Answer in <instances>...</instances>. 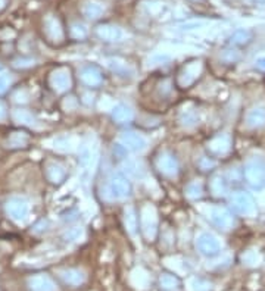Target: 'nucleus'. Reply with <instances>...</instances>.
I'll return each instance as SVG.
<instances>
[{"instance_id":"nucleus-1","label":"nucleus","mask_w":265,"mask_h":291,"mask_svg":"<svg viewBox=\"0 0 265 291\" xmlns=\"http://www.w3.org/2000/svg\"><path fill=\"white\" fill-rule=\"evenodd\" d=\"M243 176L252 188H262L265 185V163L261 159H252L245 165Z\"/></svg>"},{"instance_id":"nucleus-2","label":"nucleus","mask_w":265,"mask_h":291,"mask_svg":"<svg viewBox=\"0 0 265 291\" xmlns=\"http://www.w3.org/2000/svg\"><path fill=\"white\" fill-rule=\"evenodd\" d=\"M6 214L15 222H24L30 215V205L22 197H12L6 202Z\"/></svg>"},{"instance_id":"nucleus-3","label":"nucleus","mask_w":265,"mask_h":291,"mask_svg":"<svg viewBox=\"0 0 265 291\" xmlns=\"http://www.w3.org/2000/svg\"><path fill=\"white\" fill-rule=\"evenodd\" d=\"M49 82H50V87L56 93H67L73 85L71 71L68 68H57L52 72V75L49 78Z\"/></svg>"},{"instance_id":"nucleus-4","label":"nucleus","mask_w":265,"mask_h":291,"mask_svg":"<svg viewBox=\"0 0 265 291\" xmlns=\"http://www.w3.org/2000/svg\"><path fill=\"white\" fill-rule=\"evenodd\" d=\"M202 72V62L201 60H193L183 66V69L178 74V85L181 88L190 87Z\"/></svg>"},{"instance_id":"nucleus-5","label":"nucleus","mask_w":265,"mask_h":291,"mask_svg":"<svg viewBox=\"0 0 265 291\" xmlns=\"http://www.w3.org/2000/svg\"><path fill=\"white\" fill-rule=\"evenodd\" d=\"M158 228V218L156 212L152 206H146L142 209V231L148 240H153Z\"/></svg>"},{"instance_id":"nucleus-6","label":"nucleus","mask_w":265,"mask_h":291,"mask_svg":"<svg viewBox=\"0 0 265 291\" xmlns=\"http://www.w3.org/2000/svg\"><path fill=\"white\" fill-rule=\"evenodd\" d=\"M44 34H46L49 41H52L55 44H59V43L63 41V37H65L63 28H62L60 21L57 20L56 17H53V15L46 17V20H44Z\"/></svg>"},{"instance_id":"nucleus-7","label":"nucleus","mask_w":265,"mask_h":291,"mask_svg":"<svg viewBox=\"0 0 265 291\" xmlns=\"http://www.w3.org/2000/svg\"><path fill=\"white\" fill-rule=\"evenodd\" d=\"M231 208L236 214L245 216V215H250L253 212L255 203L249 194L239 191V193L233 194V197H231Z\"/></svg>"},{"instance_id":"nucleus-8","label":"nucleus","mask_w":265,"mask_h":291,"mask_svg":"<svg viewBox=\"0 0 265 291\" xmlns=\"http://www.w3.org/2000/svg\"><path fill=\"white\" fill-rule=\"evenodd\" d=\"M196 244H197L199 252L205 254V256H215L221 249L220 241L217 240V237H214L212 234L209 233L201 234L196 240Z\"/></svg>"},{"instance_id":"nucleus-9","label":"nucleus","mask_w":265,"mask_h":291,"mask_svg":"<svg viewBox=\"0 0 265 291\" xmlns=\"http://www.w3.org/2000/svg\"><path fill=\"white\" fill-rule=\"evenodd\" d=\"M109 191L114 196L115 199H125L130 196L131 187L127 178H124L122 175H115L114 178L111 179L109 184Z\"/></svg>"},{"instance_id":"nucleus-10","label":"nucleus","mask_w":265,"mask_h":291,"mask_svg":"<svg viewBox=\"0 0 265 291\" xmlns=\"http://www.w3.org/2000/svg\"><path fill=\"white\" fill-rule=\"evenodd\" d=\"M231 149V138L227 134L214 137L208 143V150L215 156H226Z\"/></svg>"},{"instance_id":"nucleus-11","label":"nucleus","mask_w":265,"mask_h":291,"mask_svg":"<svg viewBox=\"0 0 265 291\" xmlns=\"http://www.w3.org/2000/svg\"><path fill=\"white\" fill-rule=\"evenodd\" d=\"M211 219H212V222H214L218 228H221V230H230V228H233V225H234V218H233V215L230 214L227 209H224V208H215V209H212Z\"/></svg>"},{"instance_id":"nucleus-12","label":"nucleus","mask_w":265,"mask_h":291,"mask_svg":"<svg viewBox=\"0 0 265 291\" xmlns=\"http://www.w3.org/2000/svg\"><path fill=\"white\" fill-rule=\"evenodd\" d=\"M158 168L159 171L167 176H175L178 174V162L175 156L171 155L168 152L162 153L158 157Z\"/></svg>"},{"instance_id":"nucleus-13","label":"nucleus","mask_w":265,"mask_h":291,"mask_svg":"<svg viewBox=\"0 0 265 291\" xmlns=\"http://www.w3.org/2000/svg\"><path fill=\"white\" fill-rule=\"evenodd\" d=\"M28 285L33 291H56L55 282L44 273H37L33 275L28 279Z\"/></svg>"},{"instance_id":"nucleus-14","label":"nucleus","mask_w":265,"mask_h":291,"mask_svg":"<svg viewBox=\"0 0 265 291\" xmlns=\"http://www.w3.org/2000/svg\"><path fill=\"white\" fill-rule=\"evenodd\" d=\"M121 143L125 149H130L132 152H142L146 149V140L145 137H142L140 134L136 133H125L121 137Z\"/></svg>"},{"instance_id":"nucleus-15","label":"nucleus","mask_w":265,"mask_h":291,"mask_svg":"<svg viewBox=\"0 0 265 291\" xmlns=\"http://www.w3.org/2000/svg\"><path fill=\"white\" fill-rule=\"evenodd\" d=\"M83 15L90 21H96L102 18V15L105 14V5H102L97 0H89L83 5L81 8Z\"/></svg>"},{"instance_id":"nucleus-16","label":"nucleus","mask_w":265,"mask_h":291,"mask_svg":"<svg viewBox=\"0 0 265 291\" xmlns=\"http://www.w3.org/2000/svg\"><path fill=\"white\" fill-rule=\"evenodd\" d=\"M246 125L249 128L258 130L265 127V106L252 108L246 115Z\"/></svg>"},{"instance_id":"nucleus-17","label":"nucleus","mask_w":265,"mask_h":291,"mask_svg":"<svg viewBox=\"0 0 265 291\" xmlns=\"http://www.w3.org/2000/svg\"><path fill=\"white\" fill-rule=\"evenodd\" d=\"M81 81L89 87H99L103 82V75L99 68L96 66H87L81 71Z\"/></svg>"},{"instance_id":"nucleus-18","label":"nucleus","mask_w":265,"mask_h":291,"mask_svg":"<svg viewBox=\"0 0 265 291\" xmlns=\"http://www.w3.org/2000/svg\"><path fill=\"white\" fill-rule=\"evenodd\" d=\"M96 36L103 41H116L121 39V30L112 24H102L96 28Z\"/></svg>"},{"instance_id":"nucleus-19","label":"nucleus","mask_w":265,"mask_h":291,"mask_svg":"<svg viewBox=\"0 0 265 291\" xmlns=\"http://www.w3.org/2000/svg\"><path fill=\"white\" fill-rule=\"evenodd\" d=\"M111 117L118 124H128L134 119V112L131 111V108H128L127 105H116L112 109Z\"/></svg>"},{"instance_id":"nucleus-20","label":"nucleus","mask_w":265,"mask_h":291,"mask_svg":"<svg viewBox=\"0 0 265 291\" xmlns=\"http://www.w3.org/2000/svg\"><path fill=\"white\" fill-rule=\"evenodd\" d=\"M60 276L68 285H73V287L81 285L86 279V275L78 269H65V271L60 272Z\"/></svg>"},{"instance_id":"nucleus-21","label":"nucleus","mask_w":265,"mask_h":291,"mask_svg":"<svg viewBox=\"0 0 265 291\" xmlns=\"http://www.w3.org/2000/svg\"><path fill=\"white\" fill-rule=\"evenodd\" d=\"M46 176H47V179H49L50 182L60 184V182L65 179L67 172H65V169H63L60 165H57V163H47V166H46Z\"/></svg>"},{"instance_id":"nucleus-22","label":"nucleus","mask_w":265,"mask_h":291,"mask_svg":"<svg viewBox=\"0 0 265 291\" xmlns=\"http://www.w3.org/2000/svg\"><path fill=\"white\" fill-rule=\"evenodd\" d=\"M253 39V34L250 30H237L230 36V43L233 46H246Z\"/></svg>"},{"instance_id":"nucleus-23","label":"nucleus","mask_w":265,"mask_h":291,"mask_svg":"<svg viewBox=\"0 0 265 291\" xmlns=\"http://www.w3.org/2000/svg\"><path fill=\"white\" fill-rule=\"evenodd\" d=\"M211 191L217 197H221V196L226 194L227 187H226V181H224V178L221 175H217V176L212 178V181H211Z\"/></svg>"},{"instance_id":"nucleus-24","label":"nucleus","mask_w":265,"mask_h":291,"mask_svg":"<svg viewBox=\"0 0 265 291\" xmlns=\"http://www.w3.org/2000/svg\"><path fill=\"white\" fill-rule=\"evenodd\" d=\"M124 222H125V228H127L130 233H136V228H137V225H139V219H137L136 211H134L132 208H127V209H125V212H124Z\"/></svg>"},{"instance_id":"nucleus-25","label":"nucleus","mask_w":265,"mask_h":291,"mask_svg":"<svg viewBox=\"0 0 265 291\" xmlns=\"http://www.w3.org/2000/svg\"><path fill=\"white\" fill-rule=\"evenodd\" d=\"M30 137L27 136L25 133H21V131H17V133H12L9 136V140H8V144L9 147H25L27 143H28Z\"/></svg>"},{"instance_id":"nucleus-26","label":"nucleus","mask_w":265,"mask_h":291,"mask_svg":"<svg viewBox=\"0 0 265 291\" xmlns=\"http://www.w3.org/2000/svg\"><path fill=\"white\" fill-rule=\"evenodd\" d=\"M159 282H161V287L165 288V290H178V288H180V281H178V278L174 276V275H171V273L161 275Z\"/></svg>"},{"instance_id":"nucleus-27","label":"nucleus","mask_w":265,"mask_h":291,"mask_svg":"<svg viewBox=\"0 0 265 291\" xmlns=\"http://www.w3.org/2000/svg\"><path fill=\"white\" fill-rule=\"evenodd\" d=\"M12 117H14V119H15L18 124H22V125H33V124H34V117H33L28 111L17 109V111H14Z\"/></svg>"},{"instance_id":"nucleus-28","label":"nucleus","mask_w":265,"mask_h":291,"mask_svg":"<svg viewBox=\"0 0 265 291\" xmlns=\"http://www.w3.org/2000/svg\"><path fill=\"white\" fill-rule=\"evenodd\" d=\"M87 34H89L87 28L80 22H74L70 28V36L74 40H84L87 37Z\"/></svg>"},{"instance_id":"nucleus-29","label":"nucleus","mask_w":265,"mask_h":291,"mask_svg":"<svg viewBox=\"0 0 265 291\" xmlns=\"http://www.w3.org/2000/svg\"><path fill=\"white\" fill-rule=\"evenodd\" d=\"M186 194H187L189 199H193V200L201 199L202 194H204V187H202V184L197 182V181H194V182L189 184L187 188H186Z\"/></svg>"},{"instance_id":"nucleus-30","label":"nucleus","mask_w":265,"mask_h":291,"mask_svg":"<svg viewBox=\"0 0 265 291\" xmlns=\"http://www.w3.org/2000/svg\"><path fill=\"white\" fill-rule=\"evenodd\" d=\"M221 59L226 62V63H236L242 59V55L239 50L236 49H228V50H224L223 55H221Z\"/></svg>"},{"instance_id":"nucleus-31","label":"nucleus","mask_w":265,"mask_h":291,"mask_svg":"<svg viewBox=\"0 0 265 291\" xmlns=\"http://www.w3.org/2000/svg\"><path fill=\"white\" fill-rule=\"evenodd\" d=\"M180 121H181V124H183L184 127L190 128V127L196 125V122H197V115H196L194 111H186V112L181 114Z\"/></svg>"},{"instance_id":"nucleus-32","label":"nucleus","mask_w":265,"mask_h":291,"mask_svg":"<svg viewBox=\"0 0 265 291\" xmlns=\"http://www.w3.org/2000/svg\"><path fill=\"white\" fill-rule=\"evenodd\" d=\"M83 237V230L81 228H70L67 233L63 234V238L67 241H78Z\"/></svg>"},{"instance_id":"nucleus-33","label":"nucleus","mask_w":265,"mask_h":291,"mask_svg":"<svg viewBox=\"0 0 265 291\" xmlns=\"http://www.w3.org/2000/svg\"><path fill=\"white\" fill-rule=\"evenodd\" d=\"M11 82H12V79H11V77L8 74H5V72L0 74V94H3L9 88Z\"/></svg>"},{"instance_id":"nucleus-34","label":"nucleus","mask_w":265,"mask_h":291,"mask_svg":"<svg viewBox=\"0 0 265 291\" xmlns=\"http://www.w3.org/2000/svg\"><path fill=\"white\" fill-rule=\"evenodd\" d=\"M199 166H201V169L208 171V169H212V168L215 166V160H212V159L204 156V157H201V160H199Z\"/></svg>"},{"instance_id":"nucleus-35","label":"nucleus","mask_w":265,"mask_h":291,"mask_svg":"<svg viewBox=\"0 0 265 291\" xmlns=\"http://www.w3.org/2000/svg\"><path fill=\"white\" fill-rule=\"evenodd\" d=\"M31 65H34L33 60H24V59H22V60H15V66H17V68H19V66H21V68H24V66H31Z\"/></svg>"},{"instance_id":"nucleus-36","label":"nucleus","mask_w":265,"mask_h":291,"mask_svg":"<svg viewBox=\"0 0 265 291\" xmlns=\"http://www.w3.org/2000/svg\"><path fill=\"white\" fill-rule=\"evenodd\" d=\"M6 117H8V109H6L5 103H3V102H0V122H2V121H5Z\"/></svg>"},{"instance_id":"nucleus-37","label":"nucleus","mask_w":265,"mask_h":291,"mask_svg":"<svg viewBox=\"0 0 265 291\" xmlns=\"http://www.w3.org/2000/svg\"><path fill=\"white\" fill-rule=\"evenodd\" d=\"M255 66L259 69V71H264L265 72V58L262 56V58H258L256 60H255Z\"/></svg>"},{"instance_id":"nucleus-38","label":"nucleus","mask_w":265,"mask_h":291,"mask_svg":"<svg viewBox=\"0 0 265 291\" xmlns=\"http://www.w3.org/2000/svg\"><path fill=\"white\" fill-rule=\"evenodd\" d=\"M256 5H261V6H265V0H255Z\"/></svg>"},{"instance_id":"nucleus-39","label":"nucleus","mask_w":265,"mask_h":291,"mask_svg":"<svg viewBox=\"0 0 265 291\" xmlns=\"http://www.w3.org/2000/svg\"><path fill=\"white\" fill-rule=\"evenodd\" d=\"M5 3H6V0H0V9L5 8Z\"/></svg>"},{"instance_id":"nucleus-40","label":"nucleus","mask_w":265,"mask_h":291,"mask_svg":"<svg viewBox=\"0 0 265 291\" xmlns=\"http://www.w3.org/2000/svg\"><path fill=\"white\" fill-rule=\"evenodd\" d=\"M194 2H201V0H194Z\"/></svg>"},{"instance_id":"nucleus-41","label":"nucleus","mask_w":265,"mask_h":291,"mask_svg":"<svg viewBox=\"0 0 265 291\" xmlns=\"http://www.w3.org/2000/svg\"><path fill=\"white\" fill-rule=\"evenodd\" d=\"M0 68H2V66H0Z\"/></svg>"}]
</instances>
